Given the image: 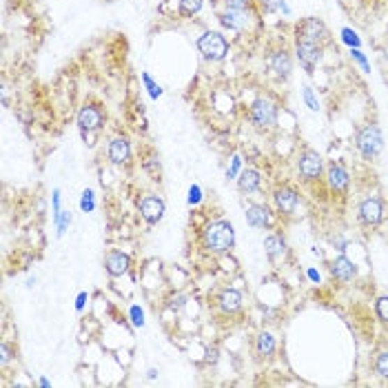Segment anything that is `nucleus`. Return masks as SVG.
I'll return each instance as SVG.
<instances>
[{
    "label": "nucleus",
    "mask_w": 388,
    "mask_h": 388,
    "mask_svg": "<svg viewBox=\"0 0 388 388\" xmlns=\"http://www.w3.org/2000/svg\"><path fill=\"white\" fill-rule=\"evenodd\" d=\"M202 246L211 253H229L235 246V231L233 224L227 220L209 222L202 231Z\"/></svg>",
    "instance_id": "nucleus-1"
},
{
    "label": "nucleus",
    "mask_w": 388,
    "mask_h": 388,
    "mask_svg": "<svg viewBox=\"0 0 388 388\" xmlns=\"http://www.w3.org/2000/svg\"><path fill=\"white\" fill-rule=\"evenodd\" d=\"M355 147H357V151L359 156L364 158V160H375L380 154H382V149H384V135H382V129L378 127L375 122H368L364 124L357 135H355Z\"/></svg>",
    "instance_id": "nucleus-2"
},
{
    "label": "nucleus",
    "mask_w": 388,
    "mask_h": 388,
    "mask_svg": "<svg viewBox=\"0 0 388 388\" xmlns=\"http://www.w3.org/2000/svg\"><path fill=\"white\" fill-rule=\"evenodd\" d=\"M197 52L209 62H220L229 54V43L220 31H204L197 38Z\"/></svg>",
    "instance_id": "nucleus-3"
},
{
    "label": "nucleus",
    "mask_w": 388,
    "mask_h": 388,
    "mask_svg": "<svg viewBox=\"0 0 388 388\" xmlns=\"http://www.w3.org/2000/svg\"><path fill=\"white\" fill-rule=\"evenodd\" d=\"M295 40L302 43H313V45H329L331 43V33L320 18H304L297 22L295 27Z\"/></svg>",
    "instance_id": "nucleus-4"
},
{
    "label": "nucleus",
    "mask_w": 388,
    "mask_h": 388,
    "mask_svg": "<svg viewBox=\"0 0 388 388\" xmlns=\"http://www.w3.org/2000/svg\"><path fill=\"white\" fill-rule=\"evenodd\" d=\"M248 118L255 129H271L278 122V105L271 98H258L248 109Z\"/></svg>",
    "instance_id": "nucleus-5"
},
{
    "label": "nucleus",
    "mask_w": 388,
    "mask_h": 388,
    "mask_svg": "<svg viewBox=\"0 0 388 388\" xmlns=\"http://www.w3.org/2000/svg\"><path fill=\"white\" fill-rule=\"evenodd\" d=\"M297 173L304 182H318L324 175V160L318 151L313 149H304L297 156Z\"/></svg>",
    "instance_id": "nucleus-6"
},
{
    "label": "nucleus",
    "mask_w": 388,
    "mask_h": 388,
    "mask_svg": "<svg viewBox=\"0 0 388 388\" xmlns=\"http://www.w3.org/2000/svg\"><path fill=\"white\" fill-rule=\"evenodd\" d=\"M76 120H78V127H80L82 133H91V131H98V129L105 127L107 114L98 103H87V105L80 107Z\"/></svg>",
    "instance_id": "nucleus-7"
},
{
    "label": "nucleus",
    "mask_w": 388,
    "mask_h": 388,
    "mask_svg": "<svg viewBox=\"0 0 388 388\" xmlns=\"http://www.w3.org/2000/svg\"><path fill=\"white\" fill-rule=\"evenodd\" d=\"M357 218L364 227H380L384 220V202L378 195H368L357 207Z\"/></svg>",
    "instance_id": "nucleus-8"
},
{
    "label": "nucleus",
    "mask_w": 388,
    "mask_h": 388,
    "mask_svg": "<svg viewBox=\"0 0 388 388\" xmlns=\"http://www.w3.org/2000/svg\"><path fill=\"white\" fill-rule=\"evenodd\" d=\"M273 202H275V209H278L280 216L291 218V216H295V211L299 207V193L291 184H282L273 191Z\"/></svg>",
    "instance_id": "nucleus-9"
},
{
    "label": "nucleus",
    "mask_w": 388,
    "mask_h": 388,
    "mask_svg": "<svg viewBox=\"0 0 388 388\" xmlns=\"http://www.w3.org/2000/svg\"><path fill=\"white\" fill-rule=\"evenodd\" d=\"M295 56L299 60V65H302L308 73H313L322 58H324V47L322 45H313V43H302V40H295Z\"/></svg>",
    "instance_id": "nucleus-10"
},
{
    "label": "nucleus",
    "mask_w": 388,
    "mask_h": 388,
    "mask_svg": "<svg viewBox=\"0 0 388 388\" xmlns=\"http://www.w3.org/2000/svg\"><path fill=\"white\" fill-rule=\"evenodd\" d=\"M137 209H140V216L147 224H158L162 220V216H165V200H162L160 195H154V193H147L140 202H137Z\"/></svg>",
    "instance_id": "nucleus-11"
},
{
    "label": "nucleus",
    "mask_w": 388,
    "mask_h": 388,
    "mask_svg": "<svg viewBox=\"0 0 388 388\" xmlns=\"http://www.w3.org/2000/svg\"><path fill=\"white\" fill-rule=\"evenodd\" d=\"M107 156L111 160V165H129L131 162V140L129 135L118 133L109 140V149H107Z\"/></svg>",
    "instance_id": "nucleus-12"
},
{
    "label": "nucleus",
    "mask_w": 388,
    "mask_h": 388,
    "mask_svg": "<svg viewBox=\"0 0 388 388\" xmlns=\"http://www.w3.org/2000/svg\"><path fill=\"white\" fill-rule=\"evenodd\" d=\"M269 69L271 73L278 80H289L291 78V71H293V58L291 54L286 52V49H275L269 56Z\"/></svg>",
    "instance_id": "nucleus-13"
},
{
    "label": "nucleus",
    "mask_w": 388,
    "mask_h": 388,
    "mask_svg": "<svg viewBox=\"0 0 388 388\" xmlns=\"http://www.w3.org/2000/svg\"><path fill=\"white\" fill-rule=\"evenodd\" d=\"M246 222L251 224L253 229L271 231L275 227V216L271 207L267 204H248L246 207Z\"/></svg>",
    "instance_id": "nucleus-14"
},
{
    "label": "nucleus",
    "mask_w": 388,
    "mask_h": 388,
    "mask_svg": "<svg viewBox=\"0 0 388 388\" xmlns=\"http://www.w3.org/2000/svg\"><path fill=\"white\" fill-rule=\"evenodd\" d=\"M327 182H329V189L335 195H346L348 186H350V175H348V171L342 165L331 162L329 169H327Z\"/></svg>",
    "instance_id": "nucleus-15"
},
{
    "label": "nucleus",
    "mask_w": 388,
    "mask_h": 388,
    "mask_svg": "<svg viewBox=\"0 0 388 388\" xmlns=\"http://www.w3.org/2000/svg\"><path fill=\"white\" fill-rule=\"evenodd\" d=\"M129 269H131V258L127 253L114 248V251H109L105 255V271L111 275V278H120V275H124Z\"/></svg>",
    "instance_id": "nucleus-16"
},
{
    "label": "nucleus",
    "mask_w": 388,
    "mask_h": 388,
    "mask_svg": "<svg viewBox=\"0 0 388 388\" xmlns=\"http://www.w3.org/2000/svg\"><path fill=\"white\" fill-rule=\"evenodd\" d=\"M220 22L224 24L227 29H233V31H242L248 27V9H231L227 7V11H222V14L218 16Z\"/></svg>",
    "instance_id": "nucleus-17"
},
{
    "label": "nucleus",
    "mask_w": 388,
    "mask_h": 388,
    "mask_svg": "<svg viewBox=\"0 0 388 388\" xmlns=\"http://www.w3.org/2000/svg\"><path fill=\"white\" fill-rule=\"evenodd\" d=\"M264 251L271 262H280L289 255V244H286L282 233H271L264 237Z\"/></svg>",
    "instance_id": "nucleus-18"
},
{
    "label": "nucleus",
    "mask_w": 388,
    "mask_h": 388,
    "mask_svg": "<svg viewBox=\"0 0 388 388\" xmlns=\"http://www.w3.org/2000/svg\"><path fill=\"white\" fill-rule=\"evenodd\" d=\"M331 275L337 280V282H342V284H346V282H350L357 275V267L353 264V262H350L346 255H340V258H335L333 262H331Z\"/></svg>",
    "instance_id": "nucleus-19"
},
{
    "label": "nucleus",
    "mask_w": 388,
    "mask_h": 388,
    "mask_svg": "<svg viewBox=\"0 0 388 388\" xmlns=\"http://www.w3.org/2000/svg\"><path fill=\"white\" fill-rule=\"evenodd\" d=\"M242 304H244V297L237 289H224L218 295V306H220L222 313H227V315H233V313H237L242 308Z\"/></svg>",
    "instance_id": "nucleus-20"
},
{
    "label": "nucleus",
    "mask_w": 388,
    "mask_h": 388,
    "mask_svg": "<svg viewBox=\"0 0 388 388\" xmlns=\"http://www.w3.org/2000/svg\"><path fill=\"white\" fill-rule=\"evenodd\" d=\"M262 186V175L258 169H244L240 173V178H237V189L242 193H255L260 191Z\"/></svg>",
    "instance_id": "nucleus-21"
},
{
    "label": "nucleus",
    "mask_w": 388,
    "mask_h": 388,
    "mask_svg": "<svg viewBox=\"0 0 388 388\" xmlns=\"http://www.w3.org/2000/svg\"><path fill=\"white\" fill-rule=\"evenodd\" d=\"M275 350H278V342H275V337L269 331H262L255 337V353L262 359H271L275 355Z\"/></svg>",
    "instance_id": "nucleus-22"
},
{
    "label": "nucleus",
    "mask_w": 388,
    "mask_h": 388,
    "mask_svg": "<svg viewBox=\"0 0 388 388\" xmlns=\"http://www.w3.org/2000/svg\"><path fill=\"white\" fill-rule=\"evenodd\" d=\"M204 0H180L178 7H180V16L184 18H193L200 9H202Z\"/></svg>",
    "instance_id": "nucleus-23"
},
{
    "label": "nucleus",
    "mask_w": 388,
    "mask_h": 388,
    "mask_svg": "<svg viewBox=\"0 0 388 388\" xmlns=\"http://www.w3.org/2000/svg\"><path fill=\"white\" fill-rule=\"evenodd\" d=\"M373 368H375V373H378L382 380H388V350H382V353H378Z\"/></svg>",
    "instance_id": "nucleus-24"
},
{
    "label": "nucleus",
    "mask_w": 388,
    "mask_h": 388,
    "mask_svg": "<svg viewBox=\"0 0 388 388\" xmlns=\"http://www.w3.org/2000/svg\"><path fill=\"white\" fill-rule=\"evenodd\" d=\"M260 5L269 14H278V11H284V14H289V7L284 5V0H260Z\"/></svg>",
    "instance_id": "nucleus-25"
},
{
    "label": "nucleus",
    "mask_w": 388,
    "mask_h": 388,
    "mask_svg": "<svg viewBox=\"0 0 388 388\" xmlns=\"http://www.w3.org/2000/svg\"><path fill=\"white\" fill-rule=\"evenodd\" d=\"M375 313H378L380 322L388 324V295L378 297V302H375Z\"/></svg>",
    "instance_id": "nucleus-26"
},
{
    "label": "nucleus",
    "mask_w": 388,
    "mask_h": 388,
    "mask_svg": "<svg viewBox=\"0 0 388 388\" xmlns=\"http://www.w3.org/2000/svg\"><path fill=\"white\" fill-rule=\"evenodd\" d=\"M142 82L147 84V91H149V96H151L154 100H158V98L162 96V87L156 84V82L151 80V76H149V73H142Z\"/></svg>",
    "instance_id": "nucleus-27"
},
{
    "label": "nucleus",
    "mask_w": 388,
    "mask_h": 388,
    "mask_svg": "<svg viewBox=\"0 0 388 388\" xmlns=\"http://www.w3.org/2000/svg\"><path fill=\"white\" fill-rule=\"evenodd\" d=\"M142 167H144V171H147V173L158 175V173H160V160H158V156H156V154L147 156V158L142 160Z\"/></svg>",
    "instance_id": "nucleus-28"
},
{
    "label": "nucleus",
    "mask_w": 388,
    "mask_h": 388,
    "mask_svg": "<svg viewBox=\"0 0 388 388\" xmlns=\"http://www.w3.org/2000/svg\"><path fill=\"white\" fill-rule=\"evenodd\" d=\"M302 96H304V103H306V107H308L311 111H320V103H318V98H315V94H313L311 87H304Z\"/></svg>",
    "instance_id": "nucleus-29"
},
{
    "label": "nucleus",
    "mask_w": 388,
    "mask_h": 388,
    "mask_svg": "<svg viewBox=\"0 0 388 388\" xmlns=\"http://www.w3.org/2000/svg\"><path fill=\"white\" fill-rule=\"evenodd\" d=\"M80 209L84 211V214H91V211L96 209V202H94V191H84V193H82Z\"/></svg>",
    "instance_id": "nucleus-30"
},
{
    "label": "nucleus",
    "mask_w": 388,
    "mask_h": 388,
    "mask_svg": "<svg viewBox=\"0 0 388 388\" xmlns=\"http://www.w3.org/2000/svg\"><path fill=\"white\" fill-rule=\"evenodd\" d=\"M56 224H58V235L65 233V229L71 224V214H69V211H60V216L56 218Z\"/></svg>",
    "instance_id": "nucleus-31"
},
{
    "label": "nucleus",
    "mask_w": 388,
    "mask_h": 388,
    "mask_svg": "<svg viewBox=\"0 0 388 388\" xmlns=\"http://www.w3.org/2000/svg\"><path fill=\"white\" fill-rule=\"evenodd\" d=\"M342 40H344L346 45H350V47H355V49L361 45V40L357 38V33L350 31V29H342Z\"/></svg>",
    "instance_id": "nucleus-32"
},
{
    "label": "nucleus",
    "mask_w": 388,
    "mask_h": 388,
    "mask_svg": "<svg viewBox=\"0 0 388 388\" xmlns=\"http://www.w3.org/2000/svg\"><path fill=\"white\" fill-rule=\"evenodd\" d=\"M11 357H14V350H11V346L7 342H3V344H0V364L7 366Z\"/></svg>",
    "instance_id": "nucleus-33"
},
{
    "label": "nucleus",
    "mask_w": 388,
    "mask_h": 388,
    "mask_svg": "<svg viewBox=\"0 0 388 388\" xmlns=\"http://www.w3.org/2000/svg\"><path fill=\"white\" fill-rule=\"evenodd\" d=\"M131 322L135 324V327H142L144 324V313L140 306H131Z\"/></svg>",
    "instance_id": "nucleus-34"
},
{
    "label": "nucleus",
    "mask_w": 388,
    "mask_h": 388,
    "mask_svg": "<svg viewBox=\"0 0 388 388\" xmlns=\"http://www.w3.org/2000/svg\"><path fill=\"white\" fill-rule=\"evenodd\" d=\"M224 5L231 9H251V0H224Z\"/></svg>",
    "instance_id": "nucleus-35"
},
{
    "label": "nucleus",
    "mask_w": 388,
    "mask_h": 388,
    "mask_svg": "<svg viewBox=\"0 0 388 388\" xmlns=\"http://www.w3.org/2000/svg\"><path fill=\"white\" fill-rule=\"evenodd\" d=\"M200 200H202V189H200L197 184H193L189 189V204H197Z\"/></svg>",
    "instance_id": "nucleus-36"
},
{
    "label": "nucleus",
    "mask_w": 388,
    "mask_h": 388,
    "mask_svg": "<svg viewBox=\"0 0 388 388\" xmlns=\"http://www.w3.org/2000/svg\"><path fill=\"white\" fill-rule=\"evenodd\" d=\"M240 165H242L240 156H233V158H231V167H229V171H227V175H229V178H235V175H237V171H240Z\"/></svg>",
    "instance_id": "nucleus-37"
},
{
    "label": "nucleus",
    "mask_w": 388,
    "mask_h": 388,
    "mask_svg": "<svg viewBox=\"0 0 388 388\" xmlns=\"http://www.w3.org/2000/svg\"><path fill=\"white\" fill-rule=\"evenodd\" d=\"M350 58H355L361 67H364V71H371V67H368V62H366V58L359 54V49H353V52H350Z\"/></svg>",
    "instance_id": "nucleus-38"
},
{
    "label": "nucleus",
    "mask_w": 388,
    "mask_h": 388,
    "mask_svg": "<svg viewBox=\"0 0 388 388\" xmlns=\"http://www.w3.org/2000/svg\"><path fill=\"white\" fill-rule=\"evenodd\" d=\"M54 211H56V218L60 216V191H54Z\"/></svg>",
    "instance_id": "nucleus-39"
},
{
    "label": "nucleus",
    "mask_w": 388,
    "mask_h": 388,
    "mask_svg": "<svg viewBox=\"0 0 388 388\" xmlns=\"http://www.w3.org/2000/svg\"><path fill=\"white\" fill-rule=\"evenodd\" d=\"M84 302H87V293L82 291V293L78 295V299H76V308L82 311V308H84Z\"/></svg>",
    "instance_id": "nucleus-40"
},
{
    "label": "nucleus",
    "mask_w": 388,
    "mask_h": 388,
    "mask_svg": "<svg viewBox=\"0 0 388 388\" xmlns=\"http://www.w3.org/2000/svg\"><path fill=\"white\" fill-rule=\"evenodd\" d=\"M308 278H311L313 282H320V273H315V271L311 269V271H308Z\"/></svg>",
    "instance_id": "nucleus-41"
}]
</instances>
